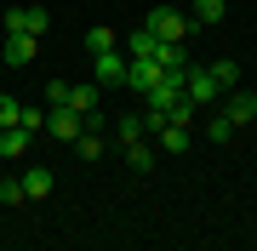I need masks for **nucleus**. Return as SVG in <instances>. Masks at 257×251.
Returning a JSON list of instances; mask_svg holds the SVG:
<instances>
[{
  "mask_svg": "<svg viewBox=\"0 0 257 251\" xmlns=\"http://www.w3.org/2000/svg\"><path fill=\"white\" fill-rule=\"evenodd\" d=\"M0 23H6V35H35V40H46V29H52L46 6H12Z\"/></svg>",
  "mask_w": 257,
  "mask_h": 251,
  "instance_id": "obj_1",
  "label": "nucleus"
},
{
  "mask_svg": "<svg viewBox=\"0 0 257 251\" xmlns=\"http://www.w3.org/2000/svg\"><path fill=\"white\" fill-rule=\"evenodd\" d=\"M143 23L155 29V40H189V29H194V18H183L177 6H155Z\"/></svg>",
  "mask_w": 257,
  "mask_h": 251,
  "instance_id": "obj_2",
  "label": "nucleus"
},
{
  "mask_svg": "<svg viewBox=\"0 0 257 251\" xmlns=\"http://www.w3.org/2000/svg\"><path fill=\"white\" fill-rule=\"evenodd\" d=\"M183 92H189V103H194V109H211V103L223 97V86L211 80V69H194V63H189V75H183Z\"/></svg>",
  "mask_w": 257,
  "mask_h": 251,
  "instance_id": "obj_3",
  "label": "nucleus"
},
{
  "mask_svg": "<svg viewBox=\"0 0 257 251\" xmlns=\"http://www.w3.org/2000/svg\"><path fill=\"white\" fill-rule=\"evenodd\" d=\"M92 80L97 86H126V52H92Z\"/></svg>",
  "mask_w": 257,
  "mask_h": 251,
  "instance_id": "obj_4",
  "label": "nucleus"
},
{
  "mask_svg": "<svg viewBox=\"0 0 257 251\" xmlns=\"http://www.w3.org/2000/svg\"><path fill=\"white\" fill-rule=\"evenodd\" d=\"M46 131H52L57 143H74V137L86 131V120H80V114H74L69 103H63V109H52V114H46Z\"/></svg>",
  "mask_w": 257,
  "mask_h": 251,
  "instance_id": "obj_5",
  "label": "nucleus"
},
{
  "mask_svg": "<svg viewBox=\"0 0 257 251\" xmlns=\"http://www.w3.org/2000/svg\"><path fill=\"white\" fill-rule=\"evenodd\" d=\"M155 52H160L155 29H149V23H138V29L126 35V57H132V63H155Z\"/></svg>",
  "mask_w": 257,
  "mask_h": 251,
  "instance_id": "obj_6",
  "label": "nucleus"
},
{
  "mask_svg": "<svg viewBox=\"0 0 257 251\" xmlns=\"http://www.w3.org/2000/svg\"><path fill=\"white\" fill-rule=\"evenodd\" d=\"M29 143H35V131L6 126V131H0V160H23V154H29Z\"/></svg>",
  "mask_w": 257,
  "mask_h": 251,
  "instance_id": "obj_7",
  "label": "nucleus"
},
{
  "mask_svg": "<svg viewBox=\"0 0 257 251\" xmlns=\"http://www.w3.org/2000/svg\"><path fill=\"white\" fill-rule=\"evenodd\" d=\"M155 137H160V154H189V126L183 120H166Z\"/></svg>",
  "mask_w": 257,
  "mask_h": 251,
  "instance_id": "obj_8",
  "label": "nucleus"
},
{
  "mask_svg": "<svg viewBox=\"0 0 257 251\" xmlns=\"http://www.w3.org/2000/svg\"><path fill=\"white\" fill-rule=\"evenodd\" d=\"M35 52H40V40H35V35H6V63H12V69L35 63Z\"/></svg>",
  "mask_w": 257,
  "mask_h": 251,
  "instance_id": "obj_9",
  "label": "nucleus"
},
{
  "mask_svg": "<svg viewBox=\"0 0 257 251\" xmlns=\"http://www.w3.org/2000/svg\"><path fill=\"white\" fill-rule=\"evenodd\" d=\"M52 183H57V177H52L46 166H29V171H23V200H46Z\"/></svg>",
  "mask_w": 257,
  "mask_h": 251,
  "instance_id": "obj_10",
  "label": "nucleus"
},
{
  "mask_svg": "<svg viewBox=\"0 0 257 251\" xmlns=\"http://www.w3.org/2000/svg\"><path fill=\"white\" fill-rule=\"evenodd\" d=\"M155 80H160V63H132V57H126V86H132L138 97H143Z\"/></svg>",
  "mask_w": 257,
  "mask_h": 251,
  "instance_id": "obj_11",
  "label": "nucleus"
},
{
  "mask_svg": "<svg viewBox=\"0 0 257 251\" xmlns=\"http://www.w3.org/2000/svg\"><path fill=\"white\" fill-rule=\"evenodd\" d=\"M189 18L200 23V29H211V23H223V18H229V0H194V6H189Z\"/></svg>",
  "mask_w": 257,
  "mask_h": 251,
  "instance_id": "obj_12",
  "label": "nucleus"
},
{
  "mask_svg": "<svg viewBox=\"0 0 257 251\" xmlns=\"http://www.w3.org/2000/svg\"><path fill=\"white\" fill-rule=\"evenodd\" d=\"M223 114H229L234 126H251V120H257V97H251V92H234V97H229V109H223Z\"/></svg>",
  "mask_w": 257,
  "mask_h": 251,
  "instance_id": "obj_13",
  "label": "nucleus"
},
{
  "mask_svg": "<svg viewBox=\"0 0 257 251\" xmlns=\"http://www.w3.org/2000/svg\"><path fill=\"white\" fill-rule=\"evenodd\" d=\"M74 154H80V160H86V166H92V160H103V137H97V131H92V126H86V131H80V137H74Z\"/></svg>",
  "mask_w": 257,
  "mask_h": 251,
  "instance_id": "obj_14",
  "label": "nucleus"
},
{
  "mask_svg": "<svg viewBox=\"0 0 257 251\" xmlns=\"http://www.w3.org/2000/svg\"><path fill=\"white\" fill-rule=\"evenodd\" d=\"M126 160H132V171H138V177L155 171V149H149V137H143V143H126Z\"/></svg>",
  "mask_w": 257,
  "mask_h": 251,
  "instance_id": "obj_15",
  "label": "nucleus"
},
{
  "mask_svg": "<svg viewBox=\"0 0 257 251\" xmlns=\"http://www.w3.org/2000/svg\"><path fill=\"white\" fill-rule=\"evenodd\" d=\"M114 131H120V143H143V137H149L143 114H120V126H114Z\"/></svg>",
  "mask_w": 257,
  "mask_h": 251,
  "instance_id": "obj_16",
  "label": "nucleus"
},
{
  "mask_svg": "<svg viewBox=\"0 0 257 251\" xmlns=\"http://www.w3.org/2000/svg\"><path fill=\"white\" fill-rule=\"evenodd\" d=\"M211 80H217L223 92H234V86H240V63H229V57H217V63H211Z\"/></svg>",
  "mask_w": 257,
  "mask_h": 251,
  "instance_id": "obj_17",
  "label": "nucleus"
},
{
  "mask_svg": "<svg viewBox=\"0 0 257 251\" xmlns=\"http://www.w3.org/2000/svg\"><path fill=\"white\" fill-rule=\"evenodd\" d=\"M114 29H86V52H114Z\"/></svg>",
  "mask_w": 257,
  "mask_h": 251,
  "instance_id": "obj_18",
  "label": "nucleus"
},
{
  "mask_svg": "<svg viewBox=\"0 0 257 251\" xmlns=\"http://www.w3.org/2000/svg\"><path fill=\"white\" fill-rule=\"evenodd\" d=\"M234 131H240V126L229 120V114H217V120H211V126H206V137H211V143H229V137H234Z\"/></svg>",
  "mask_w": 257,
  "mask_h": 251,
  "instance_id": "obj_19",
  "label": "nucleus"
},
{
  "mask_svg": "<svg viewBox=\"0 0 257 251\" xmlns=\"http://www.w3.org/2000/svg\"><path fill=\"white\" fill-rule=\"evenodd\" d=\"M0 200H6V205H23V177H6V183H0Z\"/></svg>",
  "mask_w": 257,
  "mask_h": 251,
  "instance_id": "obj_20",
  "label": "nucleus"
},
{
  "mask_svg": "<svg viewBox=\"0 0 257 251\" xmlns=\"http://www.w3.org/2000/svg\"><path fill=\"white\" fill-rule=\"evenodd\" d=\"M18 126H23V131H35V137H40V131H46V114H40V109H23V114H18Z\"/></svg>",
  "mask_w": 257,
  "mask_h": 251,
  "instance_id": "obj_21",
  "label": "nucleus"
},
{
  "mask_svg": "<svg viewBox=\"0 0 257 251\" xmlns=\"http://www.w3.org/2000/svg\"><path fill=\"white\" fill-rule=\"evenodd\" d=\"M18 114H23V103H12V97H0V131H6V126H18Z\"/></svg>",
  "mask_w": 257,
  "mask_h": 251,
  "instance_id": "obj_22",
  "label": "nucleus"
},
{
  "mask_svg": "<svg viewBox=\"0 0 257 251\" xmlns=\"http://www.w3.org/2000/svg\"><path fill=\"white\" fill-rule=\"evenodd\" d=\"M46 103H52V109H63V103H69V80H52V86H46Z\"/></svg>",
  "mask_w": 257,
  "mask_h": 251,
  "instance_id": "obj_23",
  "label": "nucleus"
}]
</instances>
